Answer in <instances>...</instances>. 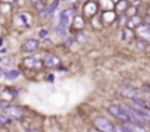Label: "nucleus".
<instances>
[{"label":"nucleus","mask_w":150,"mask_h":132,"mask_svg":"<svg viewBox=\"0 0 150 132\" xmlns=\"http://www.w3.org/2000/svg\"><path fill=\"white\" fill-rule=\"evenodd\" d=\"M15 24L18 27H21L22 29H27V28H30L33 25V18L27 12H19V13L15 15Z\"/></svg>","instance_id":"0eeeda50"},{"label":"nucleus","mask_w":150,"mask_h":132,"mask_svg":"<svg viewBox=\"0 0 150 132\" xmlns=\"http://www.w3.org/2000/svg\"><path fill=\"white\" fill-rule=\"evenodd\" d=\"M21 75V71L19 69H5V74H3V77L6 78V79H16L18 77Z\"/></svg>","instance_id":"6ab92c4d"},{"label":"nucleus","mask_w":150,"mask_h":132,"mask_svg":"<svg viewBox=\"0 0 150 132\" xmlns=\"http://www.w3.org/2000/svg\"><path fill=\"white\" fill-rule=\"evenodd\" d=\"M146 46H147V43L143 41V40H137V41H135V47H137V50H144Z\"/></svg>","instance_id":"b1692460"},{"label":"nucleus","mask_w":150,"mask_h":132,"mask_svg":"<svg viewBox=\"0 0 150 132\" xmlns=\"http://www.w3.org/2000/svg\"><path fill=\"white\" fill-rule=\"evenodd\" d=\"M38 37H40L41 40H44V38H49V29H44V28H41V29L38 31Z\"/></svg>","instance_id":"393cba45"},{"label":"nucleus","mask_w":150,"mask_h":132,"mask_svg":"<svg viewBox=\"0 0 150 132\" xmlns=\"http://www.w3.org/2000/svg\"><path fill=\"white\" fill-rule=\"evenodd\" d=\"M108 112H109L113 117L122 120L124 123H125V122H129V119H128V116L125 114V112L122 110V106H121V104H109V106H108Z\"/></svg>","instance_id":"6e6552de"},{"label":"nucleus","mask_w":150,"mask_h":132,"mask_svg":"<svg viewBox=\"0 0 150 132\" xmlns=\"http://www.w3.org/2000/svg\"><path fill=\"white\" fill-rule=\"evenodd\" d=\"M18 90L16 88H11V87H6L0 91V101H5V103H11L13 98H16L18 95Z\"/></svg>","instance_id":"9d476101"},{"label":"nucleus","mask_w":150,"mask_h":132,"mask_svg":"<svg viewBox=\"0 0 150 132\" xmlns=\"http://www.w3.org/2000/svg\"><path fill=\"white\" fill-rule=\"evenodd\" d=\"M0 112H2L8 119H22V109L18 106H13L11 103L0 101Z\"/></svg>","instance_id":"f03ea898"},{"label":"nucleus","mask_w":150,"mask_h":132,"mask_svg":"<svg viewBox=\"0 0 150 132\" xmlns=\"http://www.w3.org/2000/svg\"><path fill=\"white\" fill-rule=\"evenodd\" d=\"M131 132H146V129L141 126V125H137V123H132V122H125L124 123Z\"/></svg>","instance_id":"412c9836"},{"label":"nucleus","mask_w":150,"mask_h":132,"mask_svg":"<svg viewBox=\"0 0 150 132\" xmlns=\"http://www.w3.org/2000/svg\"><path fill=\"white\" fill-rule=\"evenodd\" d=\"M59 65H60V57H59L57 54L49 53V54H46V56L43 57V66H44V68H47V69L57 68Z\"/></svg>","instance_id":"1a4fd4ad"},{"label":"nucleus","mask_w":150,"mask_h":132,"mask_svg":"<svg viewBox=\"0 0 150 132\" xmlns=\"http://www.w3.org/2000/svg\"><path fill=\"white\" fill-rule=\"evenodd\" d=\"M72 31H83L84 28H86V18L83 16V15H80V13H77L74 16V19H72V22H71V27H69Z\"/></svg>","instance_id":"f8f14e48"},{"label":"nucleus","mask_w":150,"mask_h":132,"mask_svg":"<svg viewBox=\"0 0 150 132\" xmlns=\"http://www.w3.org/2000/svg\"><path fill=\"white\" fill-rule=\"evenodd\" d=\"M88 132H100V131H97V129H96V128H91V129H90V131H88Z\"/></svg>","instance_id":"7c9ffc66"},{"label":"nucleus","mask_w":150,"mask_h":132,"mask_svg":"<svg viewBox=\"0 0 150 132\" xmlns=\"http://www.w3.org/2000/svg\"><path fill=\"white\" fill-rule=\"evenodd\" d=\"M5 62H6V59H5V57H0V63H5Z\"/></svg>","instance_id":"2f4dec72"},{"label":"nucleus","mask_w":150,"mask_h":132,"mask_svg":"<svg viewBox=\"0 0 150 132\" xmlns=\"http://www.w3.org/2000/svg\"><path fill=\"white\" fill-rule=\"evenodd\" d=\"M11 122V119H8L3 113H0V126H5L6 123H9Z\"/></svg>","instance_id":"a878e982"},{"label":"nucleus","mask_w":150,"mask_h":132,"mask_svg":"<svg viewBox=\"0 0 150 132\" xmlns=\"http://www.w3.org/2000/svg\"><path fill=\"white\" fill-rule=\"evenodd\" d=\"M112 2H113V3H116V2H118V0H112Z\"/></svg>","instance_id":"72a5a7b5"},{"label":"nucleus","mask_w":150,"mask_h":132,"mask_svg":"<svg viewBox=\"0 0 150 132\" xmlns=\"http://www.w3.org/2000/svg\"><path fill=\"white\" fill-rule=\"evenodd\" d=\"M3 74H5V69L0 66V78H3Z\"/></svg>","instance_id":"c85d7f7f"},{"label":"nucleus","mask_w":150,"mask_h":132,"mask_svg":"<svg viewBox=\"0 0 150 132\" xmlns=\"http://www.w3.org/2000/svg\"><path fill=\"white\" fill-rule=\"evenodd\" d=\"M77 13H78V12H77V6L71 5L69 8H65L63 11L59 12V15H57V22H56V24H59V25H62V27H65V28H69V27H71V22H72V19H74V16L77 15Z\"/></svg>","instance_id":"f257e3e1"},{"label":"nucleus","mask_w":150,"mask_h":132,"mask_svg":"<svg viewBox=\"0 0 150 132\" xmlns=\"http://www.w3.org/2000/svg\"><path fill=\"white\" fill-rule=\"evenodd\" d=\"M74 40H75V41H78V43H86V41H87V37H86V34H84L83 31H78L77 34H75Z\"/></svg>","instance_id":"4be33fe9"},{"label":"nucleus","mask_w":150,"mask_h":132,"mask_svg":"<svg viewBox=\"0 0 150 132\" xmlns=\"http://www.w3.org/2000/svg\"><path fill=\"white\" fill-rule=\"evenodd\" d=\"M93 125H94V128H96L97 131H100V132H115V125H113L109 119H106V117H103V116L96 117V119L93 120Z\"/></svg>","instance_id":"39448f33"},{"label":"nucleus","mask_w":150,"mask_h":132,"mask_svg":"<svg viewBox=\"0 0 150 132\" xmlns=\"http://www.w3.org/2000/svg\"><path fill=\"white\" fill-rule=\"evenodd\" d=\"M31 3H35V2H40V0H30Z\"/></svg>","instance_id":"473e14b6"},{"label":"nucleus","mask_w":150,"mask_h":132,"mask_svg":"<svg viewBox=\"0 0 150 132\" xmlns=\"http://www.w3.org/2000/svg\"><path fill=\"white\" fill-rule=\"evenodd\" d=\"M128 6H129V3H128V0H118V2L115 3V8H113V11L118 13V15H122L127 9H128Z\"/></svg>","instance_id":"2eb2a0df"},{"label":"nucleus","mask_w":150,"mask_h":132,"mask_svg":"<svg viewBox=\"0 0 150 132\" xmlns=\"http://www.w3.org/2000/svg\"><path fill=\"white\" fill-rule=\"evenodd\" d=\"M90 22H91V27L94 29H102L103 28V24H102V19H100V15H94L93 18H90Z\"/></svg>","instance_id":"aec40b11"},{"label":"nucleus","mask_w":150,"mask_h":132,"mask_svg":"<svg viewBox=\"0 0 150 132\" xmlns=\"http://www.w3.org/2000/svg\"><path fill=\"white\" fill-rule=\"evenodd\" d=\"M144 21H146V25H149V27H150V15H147Z\"/></svg>","instance_id":"cd10ccee"},{"label":"nucleus","mask_w":150,"mask_h":132,"mask_svg":"<svg viewBox=\"0 0 150 132\" xmlns=\"http://www.w3.org/2000/svg\"><path fill=\"white\" fill-rule=\"evenodd\" d=\"M53 34H54L57 38L63 40L65 37H68V28H65V27H62V25L56 24V25L53 27Z\"/></svg>","instance_id":"f3484780"},{"label":"nucleus","mask_w":150,"mask_h":132,"mask_svg":"<svg viewBox=\"0 0 150 132\" xmlns=\"http://www.w3.org/2000/svg\"><path fill=\"white\" fill-rule=\"evenodd\" d=\"M81 11H83V16L84 18H93L94 15L99 13V5L96 0H87V2L83 3L81 6Z\"/></svg>","instance_id":"423d86ee"},{"label":"nucleus","mask_w":150,"mask_h":132,"mask_svg":"<svg viewBox=\"0 0 150 132\" xmlns=\"http://www.w3.org/2000/svg\"><path fill=\"white\" fill-rule=\"evenodd\" d=\"M124 15L127 16V18H131V16H134V15H137V8H132V6H128V9L124 12Z\"/></svg>","instance_id":"5701e85b"},{"label":"nucleus","mask_w":150,"mask_h":132,"mask_svg":"<svg viewBox=\"0 0 150 132\" xmlns=\"http://www.w3.org/2000/svg\"><path fill=\"white\" fill-rule=\"evenodd\" d=\"M21 50L25 54H34L40 50V40L38 38H27L21 44Z\"/></svg>","instance_id":"20e7f679"},{"label":"nucleus","mask_w":150,"mask_h":132,"mask_svg":"<svg viewBox=\"0 0 150 132\" xmlns=\"http://www.w3.org/2000/svg\"><path fill=\"white\" fill-rule=\"evenodd\" d=\"M100 19H102L103 27H105V25H112V24L116 22V19H118V13H116L115 11H102V13H100Z\"/></svg>","instance_id":"9b49d317"},{"label":"nucleus","mask_w":150,"mask_h":132,"mask_svg":"<svg viewBox=\"0 0 150 132\" xmlns=\"http://www.w3.org/2000/svg\"><path fill=\"white\" fill-rule=\"evenodd\" d=\"M16 0H0V3H5V5H13Z\"/></svg>","instance_id":"bb28decb"},{"label":"nucleus","mask_w":150,"mask_h":132,"mask_svg":"<svg viewBox=\"0 0 150 132\" xmlns=\"http://www.w3.org/2000/svg\"><path fill=\"white\" fill-rule=\"evenodd\" d=\"M27 132H40V131H38V129H34V128H33V129H28Z\"/></svg>","instance_id":"c756f323"},{"label":"nucleus","mask_w":150,"mask_h":132,"mask_svg":"<svg viewBox=\"0 0 150 132\" xmlns=\"http://www.w3.org/2000/svg\"><path fill=\"white\" fill-rule=\"evenodd\" d=\"M97 5H99V9H102V11H113V8H115V3L112 0H99Z\"/></svg>","instance_id":"a211bd4d"},{"label":"nucleus","mask_w":150,"mask_h":132,"mask_svg":"<svg viewBox=\"0 0 150 132\" xmlns=\"http://www.w3.org/2000/svg\"><path fill=\"white\" fill-rule=\"evenodd\" d=\"M119 94H121L122 97H125V98H129V100L141 98L140 93H138L137 90H134V88H129V87H122V88L119 90Z\"/></svg>","instance_id":"4468645a"},{"label":"nucleus","mask_w":150,"mask_h":132,"mask_svg":"<svg viewBox=\"0 0 150 132\" xmlns=\"http://www.w3.org/2000/svg\"><path fill=\"white\" fill-rule=\"evenodd\" d=\"M135 31H137V35H138L140 40H143V41H146V43H150V27H149V25L140 24V25L135 28Z\"/></svg>","instance_id":"ddd939ff"},{"label":"nucleus","mask_w":150,"mask_h":132,"mask_svg":"<svg viewBox=\"0 0 150 132\" xmlns=\"http://www.w3.org/2000/svg\"><path fill=\"white\" fill-rule=\"evenodd\" d=\"M140 24H143V21H141V18L138 16V15H134V16H131V18H128L127 19V28H129V29H135Z\"/></svg>","instance_id":"dca6fc26"},{"label":"nucleus","mask_w":150,"mask_h":132,"mask_svg":"<svg viewBox=\"0 0 150 132\" xmlns=\"http://www.w3.org/2000/svg\"><path fill=\"white\" fill-rule=\"evenodd\" d=\"M22 66L25 69H30V71H40L43 69V59L38 57V56H28V57H24L22 59Z\"/></svg>","instance_id":"7ed1b4c3"}]
</instances>
